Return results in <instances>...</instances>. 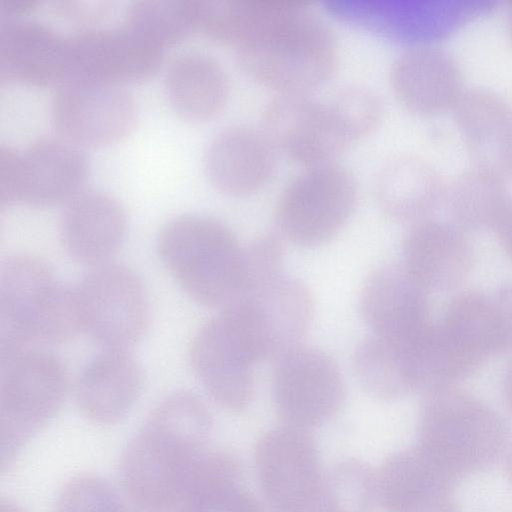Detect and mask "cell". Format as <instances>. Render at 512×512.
<instances>
[{
	"label": "cell",
	"instance_id": "cell-28",
	"mask_svg": "<svg viewBox=\"0 0 512 512\" xmlns=\"http://www.w3.org/2000/svg\"><path fill=\"white\" fill-rule=\"evenodd\" d=\"M172 512H263L226 452L209 449Z\"/></svg>",
	"mask_w": 512,
	"mask_h": 512
},
{
	"label": "cell",
	"instance_id": "cell-29",
	"mask_svg": "<svg viewBox=\"0 0 512 512\" xmlns=\"http://www.w3.org/2000/svg\"><path fill=\"white\" fill-rule=\"evenodd\" d=\"M412 345L374 334L363 340L353 355V369L361 386L379 399L400 395L412 375Z\"/></svg>",
	"mask_w": 512,
	"mask_h": 512
},
{
	"label": "cell",
	"instance_id": "cell-2",
	"mask_svg": "<svg viewBox=\"0 0 512 512\" xmlns=\"http://www.w3.org/2000/svg\"><path fill=\"white\" fill-rule=\"evenodd\" d=\"M211 416L191 392L163 400L123 451L119 478L138 512H172L207 453Z\"/></svg>",
	"mask_w": 512,
	"mask_h": 512
},
{
	"label": "cell",
	"instance_id": "cell-34",
	"mask_svg": "<svg viewBox=\"0 0 512 512\" xmlns=\"http://www.w3.org/2000/svg\"><path fill=\"white\" fill-rule=\"evenodd\" d=\"M54 512H128L116 489L105 479L81 474L59 491Z\"/></svg>",
	"mask_w": 512,
	"mask_h": 512
},
{
	"label": "cell",
	"instance_id": "cell-5",
	"mask_svg": "<svg viewBox=\"0 0 512 512\" xmlns=\"http://www.w3.org/2000/svg\"><path fill=\"white\" fill-rule=\"evenodd\" d=\"M1 363L2 469L55 416L67 391L66 372L52 354L27 349Z\"/></svg>",
	"mask_w": 512,
	"mask_h": 512
},
{
	"label": "cell",
	"instance_id": "cell-4",
	"mask_svg": "<svg viewBox=\"0 0 512 512\" xmlns=\"http://www.w3.org/2000/svg\"><path fill=\"white\" fill-rule=\"evenodd\" d=\"M161 261L201 305L224 310L239 296L244 249L222 222L203 215L170 220L158 238Z\"/></svg>",
	"mask_w": 512,
	"mask_h": 512
},
{
	"label": "cell",
	"instance_id": "cell-27",
	"mask_svg": "<svg viewBox=\"0 0 512 512\" xmlns=\"http://www.w3.org/2000/svg\"><path fill=\"white\" fill-rule=\"evenodd\" d=\"M359 306L374 335L395 342H413L416 297L407 276L396 267L382 266L367 278Z\"/></svg>",
	"mask_w": 512,
	"mask_h": 512
},
{
	"label": "cell",
	"instance_id": "cell-20",
	"mask_svg": "<svg viewBox=\"0 0 512 512\" xmlns=\"http://www.w3.org/2000/svg\"><path fill=\"white\" fill-rule=\"evenodd\" d=\"M68 73L67 37L33 19L0 26L1 79L34 86L60 83Z\"/></svg>",
	"mask_w": 512,
	"mask_h": 512
},
{
	"label": "cell",
	"instance_id": "cell-19",
	"mask_svg": "<svg viewBox=\"0 0 512 512\" xmlns=\"http://www.w3.org/2000/svg\"><path fill=\"white\" fill-rule=\"evenodd\" d=\"M456 125L474 167L512 179V105L497 93L476 88L454 106Z\"/></svg>",
	"mask_w": 512,
	"mask_h": 512
},
{
	"label": "cell",
	"instance_id": "cell-10",
	"mask_svg": "<svg viewBox=\"0 0 512 512\" xmlns=\"http://www.w3.org/2000/svg\"><path fill=\"white\" fill-rule=\"evenodd\" d=\"M500 423L479 409L430 411L416 446L455 482L494 464L506 448Z\"/></svg>",
	"mask_w": 512,
	"mask_h": 512
},
{
	"label": "cell",
	"instance_id": "cell-11",
	"mask_svg": "<svg viewBox=\"0 0 512 512\" xmlns=\"http://www.w3.org/2000/svg\"><path fill=\"white\" fill-rule=\"evenodd\" d=\"M262 122L277 152L304 168L333 163L350 143L328 102L309 94H275Z\"/></svg>",
	"mask_w": 512,
	"mask_h": 512
},
{
	"label": "cell",
	"instance_id": "cell-16",
	"mask_svg": "<svg viewBox=\"0 0 512 512\" xmlns=\"http://www.w3.org/2000/svg\"><path fill=\"white\" fill-rule=\"evenodd\" d=\"M277 153L263 130L233 125L210 140L204 152V171L221 193L251 196L271 182L277 168Z\"/></svg>",
	"mask_w": 512,
	"mask_h": 512
},
{
	"label": "cell",
	"instance_id": "cell-25",
	"mask_svg": "<svg viewBox=\"0 0 512 512\" xmlns=\"http://www.w3.org/2000/svg\"><path fill=\"white\" fill-rule=\"evenodd\" d=\"M331 14L350 25L398 42H421L437 33L444 8L430 2L400 0H333Z\"/></svg>",
	"mask_w": 512,
	"mask_h": 512
},
{
	"label": "cell",
	"instance_id": "cell-42",
	"mask_svg": "<svg viewBox=\"0 0 512 512\" xmlns=\"http://www.w3.org/2000/svg\"><path fill=\"white\" fill-rule=\"evenodd\" d=\"M509 29H510V34H511V38H512V4H511L510 14H509Z\"/></svg>",
	"mask_w": 512,
	"mask_h": 512
},
{
	"label": "cell",
	"instance_id": "cell-38",
	"mask_svg": "<svg viewBox=\"0 0 512 512\" xmlns=\"http://www.w3.org/2000/svg\"><path fill=\"white\" fill-rule=\"evenodd\" d=\"M35 3L34 0H1L0 7L6 14L22 13L33 8Z\"/></svg>",
	"mask_w": 512,
	"mask_h": 512
},
{
	"label": "cell",
	"instance_id": "cell-21",
	"mask_svg": "<svg viewBox=\"0 0 512 512\" xmlns=\"http://www.w3.org/2000/svg\"><path fill=\"white\" fill-rule=\"evenodd\" d=\"M126 229L121 205L96 191L80 192L66 202L59 221L66 252L75 261L94 268L107 264L118 251Z\"/></svg>",
	"mask_w": 512,
	"mask_h": 512
},
{
	"label": "cell",
	"instance_id": "cell-12",
	"mask_svg": "<svg viewBox=\"0 0 512 512\" xmlns=\"http://www.w3.org/2000/svg\"><path fill=\"white\" fill-rule=\"evenodd\" d=\"M277 361L273 398L287 425L306 429L325 422L339 410L345 385L329 355L299 346Z\"/></svg>",
	"mask_w": 512,
	"mask_h": 512
},
{
	"label": "cell",
	"instance_id": "cell-36",
	"mask_svg": "<svg viewBox=\"0 0 512 512\" xmlns=\"http://www.w3.org/2000/svg\"><path fill=\"white\" fill-rule=\"evenodd\" d=\"M51 6L65 20L88 28L98 26L97 23L107 18L114 4L109 0H55Z\"/></svg>",
	"mask_w": 512,
	"mask_h": 512
},
{
	"label": "cell",
	"instance_id": "cell-33",
	"mask_svg": "<svg viewBox=\"0 0 512 512\" xmlns=\"http://www.w3.org/2000/svg\"><path fill=\"white\" fill-rule=\"evenodd\" d=\"M327 102L350 142L370 135L384 118L382 99L365 86L342 88Z\"/></svg>",
	"mask_w": 512,
	"mask_h": 512
},
{
	"label": "cell",
	"instance_id": "cell-26",
	"mask_svg": "<svg viewBox=\"0 0 512 512\" xmlns=\"http://www.w3.org/2000/svg\"><path fill=\"white\" fill-rule=\"evenodd\" d=\"M376 481L378 500L389 512H409L450 495L456 483L417 446L389 457Z\"/></svg>",
	"mask_w": 512,
	"mask_h": 512
},
{
	"label": "cell",
	"instance_id": "cell-9",
	"mask_svg": "<svg viewBox=\"0 0 512 512\" xmlns=\"http://www.w3.org/2000/svg\"><path fill=\"white\" fill-rule=\"evenodd\" d=\"M48 118L58 138L96 147L124 137L135 123L136 107L119 84L66 78L50 97Z\"/></svg>",
	"mask_w": 512,
	"mask_h": 512
},
{
	"label": "cell",
	"instance_id": "cell-41",
	"mask_svg": "<svg viewBox=\"0 0 512 512\" xmlns=\"http://www.w3.org/2000/svg\"><path fill=\"white\" fill-rule=\"evenodd\" d=\"M298 512H321L313 503H311L308 507L305 509L298 511Z\"/></svg>",
	"mask_w": 512,
	"mask_h": 512
},
{
	"label": "cell",
	"instance_id": "cell-35",
	"mask_svg": "<svg viewBox=\"0 0 512 512\" xmlns=\"http://www.w3.org/2000/svg\"><path fill=\"white\" fill-rule=\"evenodd\" d=\"M284 252L281 234L266 232L256 237L244 249L241 292L282 273Z\"/></svg>",
	"mask_w": 512,
	"mask_h": 512
},
{
	"label": "cell",
	"instance_id": "cell-18",
	"mask_svg": "<svg viewBox=\"0 0 512 512\" xmlns=\"http://www.w3.org/2000/svg\"><path fill=\"white\" fill-rule=\"evenodd\" d=\"M389 78L398 101L419 115L454 108L464 93L458 62L436 46L416 45L401 53L391 66Z\"/></svg>",
	"mask_w": 512,
	"mask_h": 512
},
{
	"label": "cell",
	"instance_id": "cell-1",
	"mask_svg": "<svg viewBox=\"0 0 512 512\" xmlns=\"http://www.w3.org/2000/svg\"><path fill=\"white\" fill-rule=\"evenodd\" d=\"M232 47L241 70L276 94H309L330 79L338 60L329 27L292 0H240Z\"/></svg>",
	"mask_w": 512,
	"mask_h": 512
},
{
	"label": "cell",
	"instance_id": "cell-15",
	"mask_svg": "<svg viewBox=\"0 0 512 512\" xmlns=\"http://www.w3.org/2000/svg\"><path fill=\"white\" fill-rule=\"evenodd\" d=\"M66 37V78L121 85L150 77L163 59V49L148 43L123 24L78 28Z\"/></svg>",
	"mask_w": 512,
	"mask_h": 512
},
{
	"label": "cell",
	"instance_id": "cell-22",
	"mask_svg": "<svg viewBox=\"0 0 512 512\" xmlns=\"http://www.w3.org/2000/svg\"><path fill=\"white\" fill-rule=\"evenodd\" d=\"M143 371L128 350L106 349L81 372L75 386L82 414L100 425L123 419L143 387Z\"/></svg>",
	"mask_w": 512,
	"mask_h": 512
},
{
	"label": "cell",
	"instance_id": "cell-6",
	"mask_svg": "<svg viewBox=\"0 0 512 512\" xmlns=\"http://www.w3.org/2000/svg\"><path fill=\"white\" fill-rule=\"evenodd\" d=\"M238 324L257 361L279 359L301 346L313 317L307 286L282 273L241 292L222 310Z\"/></svg>",
	"mask_w": 512,
	"mask_h": 512
},
{
	"label": "cell",
	"instance_id": "cell-40",
	"mask_svg": "<svg viewBox=\"0 0 512 512\" xmlns=\"http://www.w3.org/2000/svg\"><path fill=\"white\" fill-rule=\"evenodd\" d=\"M507 474L508 478L512 484V453L510 454L507 462Z\"/></svg>",
	"mask_w": 512,
	"mask_h": 512
},
{
	"label": "cell",
	"instance_id": "cell-39",
	"mask_svg": "<svg viewBox=\"0 0 512 512\" xmlns=\"http://www.w3.org/2000/svg\"><path fill=\"white\" fill-rule=\"evenodd\" d=\"M0 512H26L24 509L16 505L10 500L1 498Z\"/></svg>",
	"mask_w": 512,
	"mask_h": 512
},
{
	"label": "cell",
	"instance_id": "cell-3",
	"mask_svg": "<svg viewBox=\"0 0 512 512\" xmlns=\"http://www.w3.org/2000/svg\"><path fill=\"white\" fill-rule=\"evenodd\" d=\"M81 331L72 287L57 282L49 264L15 254L0 274V362L30 343H58Z\"/></svg>",
	"mask_w": 512,
	"mask_h": 512
},
{
	"label": "cell",
	"instance_id": "cell-30",
	"mask_svg": "<svg viewBox=\"0 0 512 512\" xmlns=\"http://www.w3.org/2000/svg\"><path fill=\"white\" fill-rule=\"evenodd\" d=\"M122 24L163 50L195 31L189 0H133Z\"/></svg>",
	"mask_w": 512,
	"mask_h": 512
},
{
	"label": "cell",
	"instance_id": "cell-7",
	"mask_svg": "<svg viewBox=\"0 0 512 512\" xmlns=\"http://www.w3.org/2000/svg\"><path fill=\"white\" fill-rule=\"evenodd\" d=\"M357 195L356 181L344 167L333 162L305 168L278 199L280 234L304 247L327 242L352 215Z\"/></svg>",
	"mask_w": 512,
	"mask_h": 512
},
{
	"label": "cell",
	"instance_id": "cell-17",
	"mask_svg": "<svg viewBox=\"0 0 512 512\" xmlns=\"http://www.w3.org/2000/svg\"><path fill=\"white\" fill-rule=\"evenodd\" d=\"M86 175V159L76 146L60 138L35 139L17 151L10 205L68 202L80 193Z\"/></svg>",
	"mask_w": 512,
	"mask_h": 512
},
{
	"label": "cell",
	"instance_id": "cell-13",
	"mask_svg": "<svg viewBox=\"0 0 512 512\" xmlns=\"http://www.w3.org/2000/svg\"><path fill=\"white\" fill-rule=\"evenodd\" d=\"M191 366L209 394L239 412L254 393L252 367L257 359L235 320L226 312L206 322L189 347Z\"/></svg>",
	"mask_w": 512,
	"mask_h": 512
},
{
	"label": "cell",
	"instance_id": "cell-14",
	"mask_svg": "<svg viewBox=\"0 0 512 512\" xmlns=\"http://www.w3.org/2000/svg\"><path fill=\"white\" fill-rule=\"evenodd\" d=\"M255 468L264 497L279 512L305 509L321 487L316 449L305 429L286 425L264 434Z\"/></svg>",
	"mask_w": 512,
	"mask_h": 512
},
{
	"label": "cell",
	"instance_id": "cell-24",
	"mask_svg": "<svg viewBox=\"0 0 512 512\" xmlns=\"http://www.w3.org/2000/svg\"><path fill=\"white\" fill-rule=\"evenodd\" d=\"M446 183L424 158L401 154L378 171L373 186L376 203L394 219H409L430 210L442 198Z\"/></svg>",
	"mask_w": 512,
	"mask_h": 512
},
{
	"label": "cell",
	"instance_id": "cell-31",
	"mask_svg": "<svg viewBox=\"0 0 512 512\" xmlns=\"http://www.w3.org/2000/svg\"><path fill=\"white\" fill-rule=\"evenodd\" d=\"M378 499L376 476L357 461L337 465L312 502L321 512H371Z\"/></svg>",
	"mask_w": 512,
	"mask_h": 512
},
{
	"label": "cell",
	"instance_id": "cell-8",
	"mask_svg": "<svg viewBox=\"0 0 512 512\" xmlns=\"http://www.w3.org/2000/svg\"><path fill=\"white\" fill-rule=\"evenodd\" d=\"M72 288L81 331L106 349L128 350L141 339L149 307L143 283L133 270L107 263Z\"/></svg>",
	"mask_w": 512,
	"mask_h": 512
},
{
	"label": "cell",
	"instance_id": "cell-32",
	"mask_svg": "<svg viewBox=\"0 0 512 512\" xmlns=\"http://www.w3.org/2000/svg\"><path fill=\"white\" fill-rule=\"evenodd\" d=\"M504 182L487 171L473 167L447 183L444 194L460 216L483 219L503 207L506 195Z\"/></svg>",
	"mask_w": 512,
	"mask_h": 512
},
{
	"label": "cell",
	"instance_id": "cell-37",
	"mask_svg": "<svg viewBox=\"0 0 512 512\" xmlns=\"http://www.w3.org/2000/svg\"><path fill=\"white\" fill-rule=\"evenodd\" d=\"M409 512H461L458 505L450 497L443 496L429 501Z\"/></svg>",
	"mask_w": 512,
	"mask_h": 512
},
{
	"label": "cell",
	"instance_id": "cell-23",
	"mask_svg": "<svg viewBox=\"0 0 512 512\" xmlns=\"http://www.w3.org/2000/svg\"><path fill=\"white\" fill-rule=\"evenodd\" d=\"M168 101L174 111L190 121H205L219 114L229 97V78L214 57L184 52L169 62L164 76Z\"/></svg>",
	"mask_w": 512,
	"mask_h": 512
}]
</instances>
